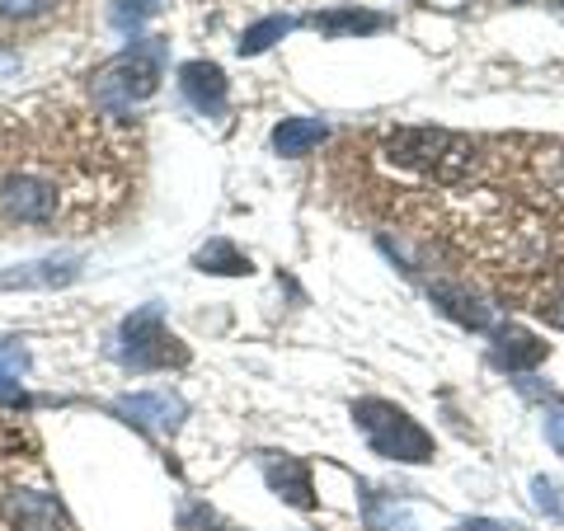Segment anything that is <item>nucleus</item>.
Here are the masks:
<instances>
[{"instance_id": "obj_1", "label": "nucleus", "mask_w": 564, "mask_h": 531, "mask_svg": "<svg viewBox=\"0 0 564 531\" xmlns=\"http://www.w3.org/2000/svg\"><path fill=\"white\" fill-rule=\"evenodd\" d=\"M122 151L90 118H0V226H62L122 198Z\"/></svg>"}, {"instance_id": "obj_2", "label": "nucleus", "mask_w": 564, "mask_h": 531, "mask_svg": "<svg viewBox=\"0 0 564 531\" xmlns=\"http://www.w3.org/2000/svg\"><path fill=\"white\" fill-rule=\"evenodd\" d=\"M165 80V39L128 43L90 76V99L104 118H132Z\"/></svg>"}, {"instance_id": "obj_3", "label": "nucleus", "mask_w": 564, "mask_h": 531, "mask_svg": "<svg viewBox=\"0 0 564 531\" xmlns=\"http://www.w3.org/2000/svg\"><path fill=\"white\" fill-rule=\"evenodd\" d=\"M386 161L414 174H429L437 184H456L475 170V141L443 128H395L386 137Z\"/></svg>"}, {"instance_id": "obj_4", "label": "nucleus", "mask_w": 564, "mask_h": 531, "mask_svg": "<svg viewBox=\"0 0 564 531\" xmlns=\"http://www.w3.org/2000/svg\"><path fill=\"white\" fill-rule=\"evenodd\" d=\"M352 419L372 442V452L386 462H404V466H429L433 462V433L423 429L419 419H410L391 400H358L352 404Z\"/></svg>"}, {"instance_id": "obj_5", "label": "nucleus", "mask_w": 564, "mask_h": 531, "mask_svg": "<svg viewBox=\"0 0 564 531\" xmlns=\"http://www.w3.org/2000/svg\"><path fill=\"white\" fill-rule=\"evenodd\" d=\"M118 358L128 362L132 371H161V367H180L188 353L184 344L174 339L165 329V315L155 306H141L122 321V334H118Z\"/></svg>"}, {"instance_id": "obj_6", "label": "nucleus", "mask_w": 564, "mask_h": 531, "mask_svg": "<svg viewBox=\"0 0 564 531\" xmlns=\"http://www.w3.org/2000/svg\"><path fill=\"white\" fill-rule=\"evenodd\" d=\"M85 273V259L80 254H52V259H33V263H14V269H0V292H14V288H66Z\"/></svg>"}, {"instance_id": "obj_7", "label": "nucleus", "mask_w": 564, "mask_h": 531, "mask_svg": "<svg viewBox=\"0 0 564 531\" xmlns=\"http://www.w3.org/2000/svg\"><path fill=\"white\" fill-rule=\"evenodd\" d=\"M118 414H128V423L147 433H174L184 423V400L170 391H137L118 400Z\"/></svg>"}, {"instance_id": "obj_8", "label": "nucleus", "mask_w": 564, "mask_h": 531, "mask_svg": "<svg viewBox=\"0 0 564 531\" xmlns=\"http://www.w3.org/2000/svg\"><path fill=\"white\" fill-rule=\"evenodd\" d=\"M180 90L198 113H207V118L226 113V71L217 62H184L180 66Z\"/></svg>"}, {"instance_id": "obj_9", "label": "nucleus", "mask_w": 564, "mask_h": 531, "mask_svg": "<svg viewBox=\"0 0 564 531\" xmlns=\"http://www.w3.org/2000/svg\"><path fill=\"white\" fill-rule=\"evenodd\" d=\"M6 527L10 531H66V518L43 489H10L6 494Z\"/></svg>"}, {"instance_id": "obj_10", "label": "nucleus", "mask_w": 564, "mask_h": 531, "mask_svg": "<svg viewBox=\"0 0 564 531\" xmlns=\"http://www.w3.org/2000/svg\"><path fill=\"white\" fill-rule=\"evenodd\" d=\"M263 475H269V489L278 494L282 503H292V508H302V512L315 508V485H311V466L306 462L269 452V456H263Z\"/></svg>"}, {"instance_id": "obj_11", "label": "nucleus", "mask_w": 564, "mask_h": 531, "mask_svg": "<svg viewBox=\"0 0 564 531\" xmlns=\"http://www.w3.org/2000/svg\"><path fill=\"white\" fill-rule=\"evenodd\" d=\"M545 353H551V344L536 339L532 329H522V325H503V329H494V344H489V358L508 367V371H532L545 362Z\"/></svg>"}, {"instance_id": "obj_12", "label": "nucleus", "mask_w": 564, "mask_h": 531, "mask_svg": "<svg viewBox=\"0 0 564 531\" xmlns=\"http://www.w3.org/2000/svg\"><path fill=\"white\" fill-rule=\"evenodd\" d=\"M429 296H433V306H443L456 325H466V329H485L489 325V306L470 288H462V282H433Z\"/></svg>"}, {"instance_id": "obj_13", "label": "nucleus", "mask_w": 564, "mask_h": 531, "mask_svg": "<svg viewBox=\"0 0 564 531\" xmlns=\"http://www.w3.org/2000/svg\"><path fill=\"white\" fill-rule=\"evenodd\" d=\"M329 137V122L321 118H282L273 128V151L278 155H311Z\"/></svg>"}, {"instance_id": "obj_14", "label": "nucleus", "mask_w": 564, "mask_h": 531, "mask_svg": "<svg viewBox=\"0 0 564 531\" xmlns=\"http://www.w3.org/2000/svg\"><path fill=\"white\" fill-rule=\"evenodd\" d=\"M306 24L329 33V39H352V33H381L386 14H372V10H325V14H311Z\"/></svg>"}, {"instance_id": "obj_15", "label": "nucleus", "mask_w": 564, "mask_h": 531, "mask_svg": "<svg viewBox=\"0 0 564 531\" xmlns=\"http://www.w3.org/2000/svg\"><path fill=\"white\" fill-rule=\"evenodd\" d=\"M193 263H198L203 273H221V278H245L250 273V259H245L231 240H207L198 254H193Z\"/></svg>"}, {"instance_id": "obj_16", "label": "nucleus", "mask_w": 564, "mask_h": 531, "mask_svg": "<svg viewBox=\"0 0 564 531\" xmlns=\"http://www.w3.org/2000/svg\"><path fill=\"white\" fill-rule=\"evenodd\" d=\"M292 29H296V20H288V14H282V20H278V14H273V20H259V24H250V29L240 33L236 52H240V57H259V52H269L273 43L288 39Z\"/></svg>"}, {"instance_id": "obj_17", "label": "nucleus", "mask_w": 564, "mask_h": 531, "mask_svg": "<svg viewBox=\"0 0 564 531\" xmlns=\"http://www.w3.org/2000/svg\"><path fill=\"white\" fill-rule=\"evenodd\" d=\"M24 371H29V353L20 344H0V400L6 404H24V386H20Z\"/></svg>"}, {"instance_id": "obj_18", "label": "nucleus", "mask_w": 564, "mask_h": 531, "mask_svg": "<svg viewBox=\"0 0 564 531\" xmlns=\"http://www.w3.org/2000/svg\"><path fill=\"white\" fill-rule=\"evenodd\" d=\"M161 6H165V0H113V24H118L122 33H137L147 20H155V14H161Z\"/></svg>"}, {"instance_id": "obj_19", "label": "nucleus", "mask_w": 564, "mask_h": 531, "mask_svg": "<svg viewBox=\"0 0 564 531\" xmlns=\"http://www.w3.org/2000/svg\"><path fill=\"white\" fill-rule=\"evenodd\" d=\"M52 10V0H0V14L6 20H39Z\"/></svg>"}, {"instance_id": "obj_20", "label": "nucleus", "mask_w": 564, "mask_h": 531, "mask_svg": "<svg viewBox=\"0 0 564 531\" xmlns=\"http://www.w3.org/2000/svg\"><path fill=\"white\" fill-rule=\"evenodd\" d=\"M532 489H536V503H541L545 512H564V503H560V485H555V480H536Z\"/></svg>"}, {"instance_id": "obj_21", "label": "nucleus", "mask_w": 564, "mask_h": 531, "mask_svg": "<svg viewBox=\"0 0 564 531\" xmlns=\"http://www.w3.org/2000/svg\"><path fill=\"white\" fill-rule=\"evenodd\" d=\"M545 437H551V447L564 456V410H555V414H545Z\"/></svg>"}, {"instance_id": "obj_22", "label": "nucleus", "mask_w": 564, "mask_h": 531, "mask_svg": "<svg viewBox=\"0 0 564 531\" xmlns=\"http://www.w3.org/2000/svg\"><path fill=\"white\" fill-rule=\"evenodd\" d=\"M541 315H551V321L564 329V288L560 292H551V296H541V306H536Z\"/></svg>"}, {"instance_id": "obj_23", "label": "nucleus", "mask_w": 564, "mask_h": 531, "mask_svg": "<svg viewBox=\"0 0 564 531\" xmlns=\"http://www.w3.org/2000/svg\"><path fill=\"white\" fill-rule=\"evenodd\" d=\"M456 531H518V527H503V522H489V518H470V522H462Z\"/></svg>"}]
</instances>
